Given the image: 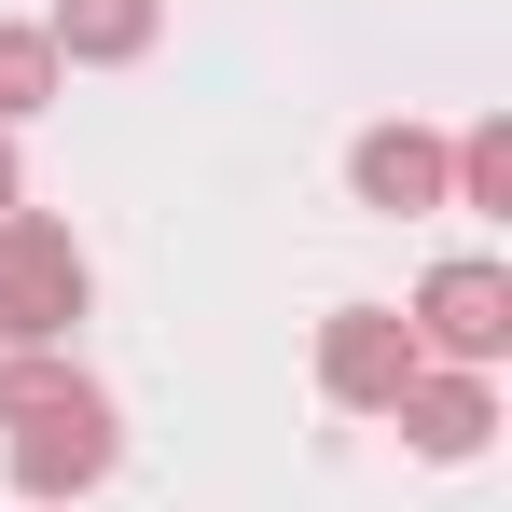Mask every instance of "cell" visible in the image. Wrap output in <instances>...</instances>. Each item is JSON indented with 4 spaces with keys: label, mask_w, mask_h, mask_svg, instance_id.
I'll return each mask as SVG.
<instances>
[{
    "label": "cell",
    "mask_w": 512,
    "mask_h": 512,
    "mask_svg": "<svg viewBox=\"0 0 512 512\" xmlns=\"http://www.w3.org/2000/svg\"><path fill=\"white\" fill-rule=\"evenodd\" d=\"M402 333H416V360H443V374H485V360L512 346V277H499L485 250L429 263L416 305H402Z\"/></svg>",
    "instance_id": "obj_3"
},
{
    "label": "cell",
    "mask_w": 512,
    "mask_h": 512,
    "mask_svg": "<svg viewBox=\"0 0 512 512\" xmlns=\"http://www.w3.org/2000/svg\"><path fill=\"white\" fill-rule=\"evenodd\" d=\"M346 180H360V208L416 222V208H443V139H429V125H374V139L346 153Z\"/></svg>",
    "instance_id": "obj_6"
},
{
    "label": "cell",
    "mask_w": 512,
    "mask_h": 512,
    "mask_svg": "<svg viewBox=\"0 0 512 512\" xmlns=\"http://www.w3.org/2000/svg\"><path fill=\"white\" fill-rule=\"evenodd\" d=\"M111 457H125V429H111V402L70 374L42 416H14V499H28V512H70L97 471H111Z\"/></svg>",
    "instance_id": "obj_2"
},
{
    "label": "cell",
    "mask_w": 512,
    "mask_h": 512,
    "mask_svg": "<svg viewBox=\"0 0 512 512\" xmlns=\"http://www.w3.org/2000/svg\"><path fill=\"white\" fill-rule=\"evenodd\" d=\"M153 28H167V0H56V70L84 56V70H111V56H153Z\"/></svg>",
    "instance_id": "obj_7"
},
{
    "label": "cell",
    "mask_w": 512,
    "mask_h": 512,
    "mask_svg": "<svg viewBox=\"0 0 512 512\" xmlns=\"http://www.w3.org/2000/svg\"><path fill=\"white\" fill-rule=\"evenodd\" d=\"M388 416H402V443H416V457H485V429H499V388H485V374H443V360H416Z\"/></svg>",
    "instance_id": "obj_5"
},
{
    "label": "cell",
    "mask_w": 512,
    "mask_h": 512,
    "mask_svg": "<svg viewBox=\"0 0 512 512\" xmlns=\"http://www.w3.org/2000/svg\"><path fill=\"white\" fill-rule=\"evenodd\" d=\"M84 236L70 222H42V208H14L0 222V346H56L70 319H84Z\"/></svg>",
    "instance_id": "obj_1"
},
{
    "label": "cell",
    "mask_w": 512,
    "mask_h": 512,
    "mask_svg": "<svg viewBox=\"0 0 512 512\" xmlns=\"http://www.w3.org/2000/svg\"><path fill=\"white\" fill-rule=\"evenodd\" d=\"M56 84H70L56 42H42V28H0V139H14L28 111H56Z\"/></svg>",
    "instance_id": "obj_8"
},
{
    "label": "cell",
    "mask_w": 512,
    "mask_h": 512,
    "mask_svg": "<svg viewBox=\"0 0 512 512\" xmlns=\"http://www.w3.org/2000/svg\"><path fill=\"white\" fill-rule=\"evenodd\" d=\"M402 374H416V333H402L388 305H333V319H319V388H333L346 416H388Z\"/></svg>",
    "instance_id": "obj_4"
},
{
    "label": "cell",
    "mask_w": 512,
    "mask_h": 512,
    "mask_svg": "<svg viewBox=\"0 0 512 512\" xmlns=\"http://www.w3.org/2000/svg\"><path fill=\"white\" fill-rule=\"evenodd\" d=\"M0 222H14V139H0Z\"/></svg>",
    "instance_id": "obj_9"
}]
</instances>
